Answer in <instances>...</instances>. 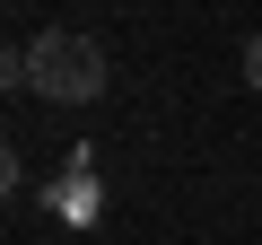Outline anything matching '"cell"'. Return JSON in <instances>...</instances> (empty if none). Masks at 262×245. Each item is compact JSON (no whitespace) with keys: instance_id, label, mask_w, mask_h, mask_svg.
Returning a JSON list of instances; mask_svg holds the SVG:
<instances>
[{"instance_id":"obj_1","label":"cell","mask_w":262,"mask_h":245,"mask_svg":"<svg viewBox=\"0 0 262 245\" xmlns=\"http://www.w3.org/2000/svg\"><path fill=\"white\" fill-rule=\"evenodd\" d=\"M27 88L53 96V105H96L105 96V44L79 35V27H44L27 44Z\"/></svg>"},{"instance_id":"obj_2","label":"cell","mask_w":262,"mask_h":245,"mask_svg":"<svg viewBox=\"0 0 262 245\" xmlns=\"http://www.w3.org/2000/svg\"><path fill=\"white\" fill-rule=\"evenodd\" d=\"M245 79H253V88H262V35H253V44H245Z\"/></svg>"}]
</instances>
